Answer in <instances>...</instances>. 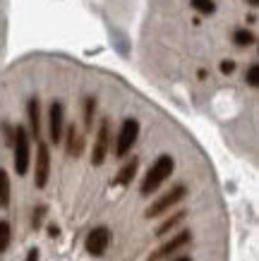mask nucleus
Masks as SVG:
<instances>
[{
  "label": "nucleus",
  "instance_id": "8",
  "mask_svg": "<svg viewBox=\"0 0 259 261\" xmlns=\"http://www.w3.org/2000/svg\"><path fill=\"white\" fill-rule=\"evenodd\" d=\"M190 240H192V232L190 230H182V232H178L175 238H171L168 242H163V245L158 247L156 252L149 256V261H158V259H166V256H171V254L180 252L185 245H190Z\"/></svg>",
  "mask_w": 259,
  "mask_h": 261
},
{
  "label": "nucleus",
  "instance_id": "21",
  "mask_svg": "<svg viewBox=\"0 0 259 261\" xmlns=\"http://www.w3.org/2000/svg\"><path fill=\"white\" fill-rule=\"evenodd\" d=\"M221 72H223V74H233V72H236V60H223V63H221Z\"/></svg>",
  "mask_w": 259,
  "mask_h": 261
},
{
  "label": "nucleus",
  "instance_id": "17",
  "mask_svg": "<svg viewBox=\"0 0 259 261\" xmlns=\"http://www.w3.org/2000/svg\"><path fill=\"white\" fill-rule=\"evenodd\" d=\"M192 8H195L199 15H214V12H216V3H214V0H192Z\"/></svg>",
  "mask_w": 259,
  "mask_h": 261
},
{
  "label": "nucleus",
  "instance_id": "10",
  "mask_svg": "<svg viewBox=\"0 0 259 261\" xmlns=\"http://www.w3.org/2000/svg\"><path fill=\"white\" fill-rule=\"evenodd\" d=\"M27 115H29V125H32L34 137L39 139V132H41V111H39V98H29V103H27Z\"/></svg>",
  "mask_w": 259,
  "mask_h": 261
},
{
  "label": "nucleus",
  "instance_id": "18",
  "mask_svg": "<svg viewBox=\"0 0 259 261\" xmlns=\"http://www.w3.org/2000/svg\"><path fill=\"white\" fill-rule=\"evenodd\" d=\"M94 113H96V98L89 96L84 101V125L91 127V120H94Z\"/></svg>",
  "mask_w": 259,
  "mask_h": 261
},
{
  "label": "nucleus",
  "instance_id": "24",
  "mask_svg": "<svg viewBox=\"0 0 259 261\" xmlns=\"http://www.w3.org/2000/svg\"><path fill=\"white\" fill-rule=\"evenodd\" d=\"M173 261H192L190 256H178V259H173Z\"/></svg>",
  "mask_w": 259,
  "mask_h": 261
},
{
  "label": "nucleus",
  "instance_id": "22",
  "mask_svg": "<svg viewBox=\"0 0 259 261\" xmlns=\"http://www.w3.org/2000/svg\"><path fill=\"white\" fill-rule=\"evenodd\" d=\"M48 235H51V238H58V235H60V228L51 223V225H48Z\"/></svg>",
  "mask_w": 259,
  "mask_h": 261
},
{
  "label": "nucleus",
  "instance_id": "14",
  "mask_svg": "<svg viewBox=\"0 0 259 261\" xmlns=\"http://www.w3.org/2000/svg\"><path fill=\"white\" fill-rule=\"evenodd\" d=\"M182 218H185V211H180V214H175V216H171V218H168V221L163 223V225H158V230H156V235L158 238H163V235H168V232H171L173 228H175V225H178V223L182 221Z\"/></svg>",
  "mask_w": 259,
  "mask_h": 261
},
{
  "label": "nucleus",
  "instance_id": "11",
  "mask_svg": "<svg viewBox=\"0 0 259 261\" xmlns=\"http://www.w3.org/2000/svg\"><path fill=\"white\" fill-rule=\"evenodd\" d=\"M137 168H139V161L137 159H132V161H127L125 166L120 168V173H118V177H115V185H120V187H125V185H130L132 182V177H134V173H137Z\"/></svg>",
  "mask_w": 259,
  "mask_h": 261
},
{
  "label": "nucleus",
  "instance_id": "16",
  "mask_svg": "<svg viewBox=\"0 0 259 261\" xmlns=\"http://www.w3.org/2000/svg\"><path fill=\"white\" fill-rule=\"evenodd\" d=\"M10 240H12V228H10V223L0 221V254L10 247Z\"/></svg>",
  "mask_w": 259,
  "mask_h": 261
},
{
  "label": "nucleus",
  "instance_id": "5",
  "mask_svg": "<svg viewBox=\"0 0 259 261\" xmlns=\"http://www.w3.org/2000/svg\"><path fill=\"white\" fill-rule=\"evenodd\" d=\"M39 146H36V170H34V185L43 190L48 185V175H51V153H48L46 142L36 139Z\"/></svg>",
  "mask_w": 259,
  "mask_h": 261
},
{
  "label": "nucleus",
  "instance_id": "4",
  "mask_svg": "<svg viewBox=\"0 0 259 261\" xmlns=\"http://www.w3.org/2000/svg\"><path fill=\"white\" fill-rule=\"evenodd\" d=\"M185 194H187V187L185 185H178V187H173L168 194H163L161 199H156L154 204L147 208V218H156V216H161V214H166L171 206H175L178 201H182L185 199Z\"/></svg>",
  "mask_w": 259,
  "mask_h": 261
},
{
  "label": "nucleus",
  "instance_id": "12",
  "mask_svg": "<svg viewBox=\"0 0 259 261\" xmlns=\"http://www.w3.org/2000/svg\"><path fill=\"white\" fill-rule=\"evenodd\" d=\"M10 206V175L0 168V208Z\"/></svg>",
  "mask_w": 259,
  "mask_h": 261
},
{
  "label": "nucleus",
  "instance_id": "13",
  "mask_svg": "<svg viewBox=\"0 0 259 261\" xmlns=\"http://www.w3.org/2000/svg\"><path fill=\"white\" fill-rule=\"evenodd\" d=\"M79 151H82V139L77 137L75 125H70L67 127V153H70V156H77Z\"/></svg>",
  "mask_w": 259,
  "mask_h": 261
},
{
  "label": "nucleus",
  "instance_id": "2",
  "mask_svg": "<svg viewBox=\"0 0 259 261\" xmlns=\"http://www.w3.org/2000/svg\"><path fill=\"white\" fill-rule=\"evenodd\" d=\"M12 146H15V170H17V175H27V170H29V161H32V142H29L27 127L17 125Z\"/></svg>",
  "mask_w": 259,
  "mask_h": 261
},
{
  "label": "nucleus",
  "instance_id": "3",
  "mask_svg": "<svg viewBox=\"0 0 259 261\" xmlns=\"http://www.w3.org/2000/svg\"><path fill=\"white\" fill-rule=\"evenodd\" d=\"M137 137H139V122L134 118H127L125 122L120 125L118 139H115V156H118V159H125L127 153L132 151Z\"/></svg>",
  "mask_w": 259,
  "mask_h": 261
},
{
  "label": "nucleus",
  "instance_id": "6",
  "mask_svg": "<svg viewBox=\"0 0 259 261\" xmlns=\"http://www.w3.org/2000/svg\"><path fill=\"white\" fill-rule=\"evenodd\" d=\"M108 245H110V230L106 228V225H99V228H94L86 235L84 249L91 254V256H103L106 249H108Z\"/></svg>",
  "mask_w": 259,
  "mask_h": 261
},
{
  "label": "nucleus",
  "instance_id": "7",
  "mask_svg": "<svg viewBox=\"0 0 259 261\" xmlns=\"http://www.w3.org/2000/svg\"><path fill=\"white\" fill-rule=\"evenodd\" d=\"M108 146H110V122L108 120H101L99 132H96L94 153H91V163H94V166H103V161L108 156Z\"/></svg>",
  "mask_w": 259,
  "mask_h": 261
},
{
  "label": "nucleus",
  "instance_id": "25",
  "mask_svg": "<svg viewBox=\"0 0 259 261\" xmlns=\"http://www.w3.org/2000/svg\"><path fill=\"white\" fill-rule=\"evenodd\" d=\"M247 3H250V5H252V8H254V5H257V3H259V0H247Z\"/></svg>",
  "mask_w": 259,
  "mask_h": 261
},
{
  "label": "nucleus",
  "instance_id": "1",
  "mask_svg": "<svg viewBox=\"0 0 259 261\" xmlns=\"http://www.w3.org/2000/svg\"><path fill=\"white\" fill-rule=\"evenodd\" d=\"M173 168H175V161H173V156H168V153H163V156H158L156 163L149 168V173L144 175V180H142L139 185V192L144 194V197H149V194H154V192L163 185L168 177H171Z\"/></svg>",
  "mask_w": 259,
  "mask_h": 261
},
{
  "label": "nucleus",
  "instance_id": "15",
  "mask_svg": "<svg viewBox=\"0 0 259 261\" xmlns=\"http://www.w3.org/2000/svg\"><path fill=\"white\" fill-rule=\"evenodd\" d=\"M233 41H236L238 46H252L257 39H254V34L250 29H236L233 32Z\"/></svg>",
  "mask_w": 259,
  "mask_h": 261
},
{
  "label": "nucleus",
  "instance_id": "9",
  "mask_svg": "<svg viewBox=\"0 0 259 261\" xmlns=\"http://www.w3.org/2000/svg\"><path fill=\"white\" fill-rule=\"evenodd\" d=\"M48 132H51V142H60L63 139V103L53 101L51 111H48Z\"/></svg>",
  "mask_w": 259,
  "mask_h": 261
},
{
  "label": "nucleus",
  "instance_id": "20",
  "mask_svg": "<svg viewBox=\"0 0 259 261\" xmlns=\"http://www.w3.org/2000/svg\"><path fill=\"white\" fill-rule=\"evenodd\" d=\"M43 216H46V206H36L34 208V218H32V225L36 230L41 228V223H43Z\"/></svg>",
  "mask_w": 259,
  "mask_h": 261
},
{
  "label": "nucleus",
  "instance_id": "23",
  "mask_svg": "<svg viewBox=\"0 0 259 261\" xmlns=\"http://www.w3.org/2000/svg\"><path fill=\"white\" fill-rule=\"evenodd\" d=\"M27 261H39V249H29V254H27Z\"/></svg>",
  "mask_w": 259,
  "mask_h": 261
},
{
  "label": "nucleus",
  "instance_id": "19",
  "mask_svg": "<svg viewBox=\"0 0 259 261\" xmlns=\"http://www.w3.org/2000/svg\"><path fill=\"white\" fill-rule=\"evenodd\" d=\"M245 82H247L250 87H257L259 84V67H257V63H252L250 67H247V72H245Z\"/></svg>",
  "mask_w": 259,
  "mask_h": 261
}]
</instances>
